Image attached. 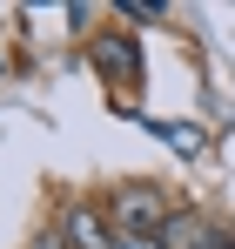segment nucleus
Instances as JSON below:
<instances>
[{"instance_id":"5","label":"nucleus","mask_w":235,"mask_h":249,"mask_svg":"<svg viewBox=\"0 0 235 249\" xmlns=\"http://www.w3.org/2000/svg\"><path fill=\"white\" fill-rule=\"evenodd\" d=\"M168 7H155V0H121V20H161Z\"/></svg>"},{"instance_id":"2","label":"nucleus","mask_w":235,"mask_h":249,"mask_svg":"<svg viewBox=\"0 0 235 249\" xmlns=\"http://www.w3.org/2000/svg\"><path fill=\"white\" fill-rule=\"evenodd\" d=\"M61 236H67V249H115V229H108V215L94 202H67Z\"/></svg>"},{"instance_id":"1","label":"nucleus","mask_w":235,"mask_h":249,"mask_svg":"<svg viewBox=\"0 0 235 249\" xmlns=\"http://www.w3.org/2000/svg\"><path fill=\"white\" fill-rule=\"evenodd\" d=\"M108 209H115V236H161L168 229V209H161L155 182H128Z\"/></svg>"},{"instance_id":"3","label":"nucleus","mask_w":235,"mask_h":249,"mask_svg":"<svg viewBox=\"0 0 235 249\" xmlns=\"http://www.w3.org/2000/svg\"><path fill=\"white\" fill-rule=\"evenodd\" d=\"M94 61H101V74H115V81L134 74V47L121 41V34H101V41H94Z\"/></svg>"},{"instance_id":"4","label":"nucleus","mask_w":235,"mask_h":249,"mask_svg":"<svg viewBox=\"0 0 235 249\" xmlns=\"http://www.w3.org/2000/svg\"><path fill=\"white\" fill-rule=\"evenodd\" d=\"M161 142L182 148V155H195V148H201V128H195V122H188V128H182V122H161Z\"/></svg>"},{"instance_id":"6","label":"nucleus","mask_w":235,"mask_h":249,"mask_svg":"<svg viewBox=\"0 0 235 249\" xmlns=\"http://www.w3.org/2000/svg\"><path fill=\"white\" fill-rule=\"evenodd\" d=\"M115 249H161V236H115Z\"/></svg>"},{"instance_id":"7","label":"nucleus","mask_w":235,"mask_h":249,"mask_svg":"<svg viewBox=\"0 0 235 249\" xmlns=\"http://www.w3.org/2000/svg\"><path fill=\"white\" fill-rule=\"evenodd\" d=\"M34 249H67V236H61V229H54V236H40Z\"/></svg>"}]
</instances>
